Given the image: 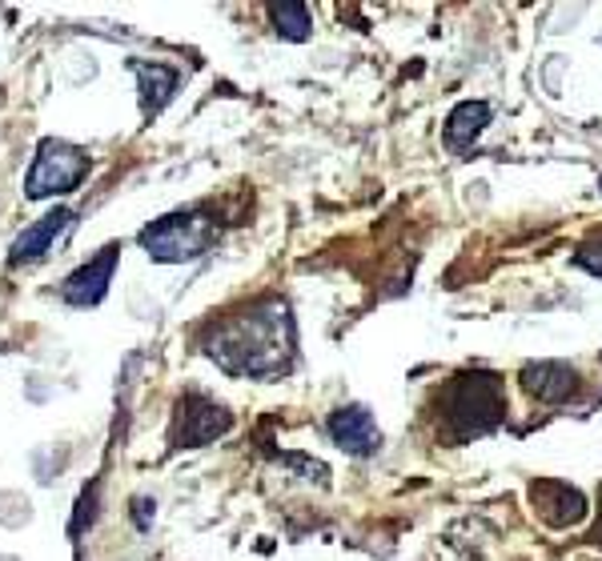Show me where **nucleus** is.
Listing matches in <instances>:
<instances>
[{"label":"nucleus","instance_id":"nucleus-1","mask_svg":"<svg viewBox=\"0 0 602 561\" xmlns=\"http://www.w3.org/2000/svg\"><path fill=\"white\" fill-rule=\"evenodd\" d=\"M289 353H293V337H289V313L281 301H265L241 317H229L209 346V358L225 373H241V377L281 373L289 365Z\"/></svg>","mask_w":602,"mask_h":561},{"label":"nucleus","instance_id":"nucleus-2","mask_svg":"<svg viewBox=\"0 0 602 561\" xmlns=\"http://www.w3.org/2000/svg\"><path fill=\"white\" fill-rule=\"evenodd\" d=\"M502 418L506 394L494 373H462L442 389V433L450 442L482 437Z\"/></svg>","mask_w":602,"mask_h":561},{"label":"nucleus","instance_id":"nucleus-3","mask_svg":"<svg viewBox=\"0 0 602 561\" xmlns=\"http://www.w3.org/2000/svg\"><path fill=\"white\" fill-rule=\"evenodd\" d=\"M217 233L221 229H217V217L209 209H181V213H169L149 229H141V249L153 261H193L213 245Z\"/></svg>","mask_w":602,"mask_h":561},{"label":"nucleus","instance_id":"nucleus-4","mask_svg":"<svg viewBox=\"0 0 602 561\" xmlns=\"http://www.w3.org/2000/svg\"><path fill=\"white\" fill-rule=\"evenodd\" d=\"M89 177V156L84 149L69 141H57V137H45L36 144L33 168L24 177V197L28 201H45V197H60V192H72L81 180Z\"/></svg>","mask_w":602,"mask_h":561},{"label":"nucleus","instance_id":"nucleus-5","mask_svg":"<svg viewBox=\"0 0 602 561\" xmlns=\"http://www.w3.org/2000/svg\"><path fill=\"white\" fill-rule=\"evenodd\" d=\"M233 430V418H229L225 406H217L209 397L201 394H189L181 397L177 406V430H173V442L181 449H197V445H209L217 437H225Z\"/></svg>","mask_w":602,"mask_h":561},{"label":"nucleus","instance_id":"nucleus-6","mask_svg":"<svg viewBox=\"0 0 602 561\" xmlns=\"http://www.w3.org/2000/svg\"><path fill=\"white\" fill-rule=\"evenodd\" d=\"M530 502L539 510V517L546 522L551 529H570V526H582L587 522V498L566 486V481H554V478H539L530 481Z\"/></svg>","mask_w":602,"mask_h":561},{"label":"nucleus","instance_id":"nucleus-7","mask_svg":"<svg viewBox=\"0 0 602 561\" xmlns=\"http://www.w3.org/2000/svg\"><path fill=\"white\" fill-rule=\"evenodd\" d=\"M518 382H522V389H526L530 397H539L542 406H566V401H575L578 389H582L578 370L566 365V361H530V365H522Z\"/></svg>","mask_w":602,"mask_h":561},{"label":"nucleus","instance_id":"nucleus-8","mask_svg":"<svg viewBox=\"0 0 602 561\" xmlns=\"http://www.w3.org/2000/svg\"><path fill=\"white\" fill-rule=\"evenodd\" d=\"M117 257H120V245H108L101 249L89 265H81L77 273L65 277V285H60V297L77 305V309H89L96 301L105 297L108 281H113V269H117Z\"/></svg>","mask_w":602,"mask_h":561},{"label":"nucleus","instance_id":"nucleus-9","mask_svg":"<svg viewBox=\"0 0 602 561\" xmlns=\"http://www.w3.org/2000/svg\"><path fill=\"white\" fill-rule=\"evenodd\" d=\"M325 430H329L334 445H341V449L354 457H370V454H378V445H382V433H378V425H373L366 406L334 409L329 421H325Z\"/></svg>","mask_w":602,"mask_h":561},{"label":"nucleus","instance_id":"nucleus-10","mask_svg":"<svg viewBox=\"0 0 602 561\" xmlns=\"http://www.w3.org/2000/svg\"><path fill=\"white\" fill-rule=\"evenodd\" d=\"M72 229V209H53V213H45L36 225H28L21 233V237L12 241L9 249V265H28V261H40L57 241L69 237Z\"/></svg>","mask_w":602,"mask_h":561},{"label":"nucleus","instance_id":"nucleus-11","mask_svg":"<svg viewBox=\"0 0 602 561\" xmlns=\"http://www.w3.org/2000/svg\"><path fill=\"white\" fill-rule=\"evenodd\" d=\"M137 84H141V113L144 117H157L161 108L169 105V96L177 93V69L169 65H149V60H132L129 65Z\"/></svg>","mask_w":602,"mask_h":561},{"label":"nucleus","instance_id":"nucleus-12","mask_svg":"<svg viewBox=\"0 0 602 561\" xmlns=\"http://www.w3.org/2000/svg\"><path fill=\"white\" fill-rule=\"evenodd\" d=\"M486 125H490V105L486 101H462L445 117V144L450 149H470Z\"/></svg>","mask_w":602,"mask_h":561},{"label":"nucleus","instance_id":"nucleus-13","mask_svg":"<svg viewBox=\"0 0 602 561\" xmlns=\"http://www.w3.org/2000/svg\"><path fill=\"white\" fill-rule=\"evenodd\" d=\"M269 21H274L277 36L286 40H305L310 36V9L301 0H281V4H269Z\"/></svg>","mask_w":602,"mask_h":561},{"label":"nucleus","instance_id":"nucleus-14","mask_svg":"<svg viewBox=\"0 0 602 561\" xmlns=\"http://www.w3.org/2000/svg\"><path fill=\"white\" fill-rule=\"evenodd\" d=\"M84 517H89V522L96 517V490H93V493H84L81 502H77V517H72V526H69L72 538H77V534L84 529Z\"/></svg>","mask_w":602,"mask_h":561},{"label":"nucleus","instance_id":"nucleus-15","mask_svg":"<svg viewBox=\"0 0 602 561\" xmlns=\"http://www.w3.org/2000/svg\"><path fill=\"white\" fill-rule=\"evenodd\" d=\"M575 261L587 269V273L602 277V245H582V249L575 253Z\"/></svg>","mask_w":602,"mask_h":561},{"label":"nucleus","instance_id":"nucleus-16","mask_svg":"<svg viewBox=\"0 0 602 561\" xmlns=\"http://www.w3.org/2000/svg\"><path fill=\"white\" fill-rule=\"evenodd\" d=\"M132 505H137V526H149V514H144V510H149V502H141V498H137V502H132Z\"/></svg>","mask_w":602,"mask_h":561},{"label":"nucleus","instance_id":"nucleus-17","mask_svg":"<svg viewBox=\"0 0 602 561\" xmlns=\"http://www.w3.org/2000/svg\"><path fill=\"white\" fill-rule=\"evenodd\" d=\"M599 189H602V180H599Z\"/></svg>","mask_w":602,"mask_h":561}]
</instances>
